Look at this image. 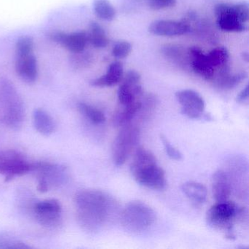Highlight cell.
I'll return each mask as SVG.
<instances>
[{
    "label": "cell",
    "instance_id": "27",
    "mask_svg": "<svg viewBox=\"0 0 249 249\" xmlns=\"http://www.w3.org/2000/svg\"><path fill=\"white\" fill-rule=\"evenodd\" d=\"M32 246L10 233H0V249H31Z\"/></svg>",
    "mask_w": 249,
    "mask_h": 249
},
{
    "label": "cell",
    "instance_id": "2",
    "mask_svg": "<svg viewBox=\"0 0 249 249\" xmlns=\"http://www.w3.org/2000/svg\"><path fill=\"white\" fill-rule=\"evenodd\" d=\"M130 171L137 183L154 190H163L167 186L165 173L157 163L151 151L143 147L135 150Z\"/></svg>",
    "mask_w": 249,
    "mask_h": 249
},
{
    "label": "cell",
    "instance_id": "31",
    "mask_svg": "<svg viewBox=\"0 0 249 249\" xmlns=\"http://www.w3.org/2000/svg\"><path fill=\"white\" fill-rule=\"evenodd\" d=\"M162 52L167 57L178 62L179 59H184L185 52L179 46L166 45L162 48Z\"/></svg>",
    "mask_w": 249,
    "mask_h": 249
},
{
    "label": "cell",
    "instance_id": "8",
    "mask_svg": "<svg viewBox=\"0 0 249 249\" xmlns=\"http://www.w3.org/2000/svg\"><path fill=\"white\" fill-rule=\"evenodd\" d=\"M34 162H30L25 156L12 149L0 150V174L9 181L18 176L33 173Z\"/></svg>",
    "mask_w": 249,
    "mask_h": 249
},
{
    "label": "cell",
    "instance_id": "16",
    "mask_svg": "<svg viewBox=\"0 0 249 249\" xmlns=\"http://www.w3.org/2000/svg\"><path fill=\"white\" fill-rule=\"evenodd\" d=\"M212 192L216 202H224L230 198L231 193V180L224 170H217L213 175Z\"/></svg>",
    "mask_w": 249,
    "mask_h": 249
},
{
    "label": "cell",
    "instance_id": "33",
    "mask_svg": "<svg viewBox=\"0 0 249 249\" xmlns=\"http://www.w3.org/2000/svg\"><path fill=\"white\" fill-rule=\"evenodd\" d=\"M232 7L237 19L243 24H246L249 21V5L246 2H242L232 5Z\"/></svg>",
    "mask_w": 249,
    "mask_h": 249
},
{
    "label": "cell",
    "instance_id": "17",
    "mask_svg": "<svg viewBox=\"0 0 249 249\" xmlns=\"http://www.w3.org/2000/svg\"><path fill=\"white\" fill-rule=\"evenodd\" d=\"M124 67L119 61L112 62L105 75L91 81V86L95 87H110L120 84L123 78Z\"/></svg>",
    "mask_w": 249,
    "mask_h": 249
},
{
    "label": "cell",
    "instance_id": "13",
    "mask_svg": "<svg viewBox=\"0 0 249 249\" xmlns=\"http://www.w3.org/2000/svg\"><path fill=\"white\" fill-rule=\"evenodd\" d=\"M187 53L195 73L207 81L213 80L215 76V68L210 65L203 51L200 48L193 46L189 48Z\"/></svg>",
    "mask_w": 249,
    "mask_h": 249
},
{
    "label": "cell",
    "instance_id": "7",
    "mask_svg": "<svg viewBox=\"0 0 249 249\" xmlns=\"http://www.w3.org/2000/svg\"><path fill=\"white\" fill-rule=\"evenodd\" d=\"M140 129L132 122L122 126L112 145V158L116 166H122L139 142Z\"/></svg>",
    "mask_w": 249,
    "mask_h": 249
},
{
    "label": "cell",
    "instance_id": "36",
    "mask_svg": "<svg viewBox=\"0 0 249 249\" xmlns=\"http://www.w3.org/2000/svg\"><path fill=\"white\" fill-rule=\"evenodd\" d=\"M242 58H243V60L246 61V62H249V53H246V52L242 53Z\"/></svg>",
    "mask_w": 249,
    "mask_h": 249
},
{
    "label": "cell",
    "instance_id": "25",
    "mask_svg": "<svg viewBox=\"0 0 249 249\" xmlns=\"http://www.w3.org/2000/svg\"><path fill=\"white\" fill-rule=\"evenodd\" d=\"M207 59L211 66L215 69H220L227 65L229 60V52L226 48L220 46L215 48L206 54Z\"/></svg>",
    "mask_w": 249,
    "mask_h": 249
},
{
    "label": "cell",
    "instance_id": "19",
    "mask_svg": "<svg viewBox=\"0 0 249 249\" xmlns=\"http://www.w3.org/2000/svg\"><path fill=\"white\" fill-rule=\"evenodd\" d=\"M247 78L248 73L244 71L231 75L230 72V68L226 65L218 70V73L215 78V84L223 89H232Z\"/></svg>",
    "mask_w": 249,
    "mask_h": 249
},
{
    "label": "cell",
    "instance_id": "20",
    "mask_svg": "<svg viewBox=\"0 0 249 249\" xmlns=\"http://www.w3.org/2000/svg\"><path fill=\"white\" fill-rule=\"evenodd\" d=\"M33 124L36 130L44 136H50L56 129V124L53 118L43 108L35 110L33 113Z\"/></svg>",
    "mask_w": 249,
    "mask_h": 249
},
{
    "label": "cell",
    "instance_id": "10",
    "mask_svg": "<svg viewBox=\"0 0 249 249\" xmlns=\"http://www.w3.org/2000/svg\"><path fill=\"white\" fill-rule=\"evenodd\" d=\"M176 98L181 106L182 114L192 119H212L211 115L205 113V100L196 91L192 89L180 90L176 93Z\"/></svg>",
    "mask_w": 249,
    "mask_h": 249
},
{
    "label": "cell",
    "instance_id": "28",
    "mask_svg": "<svg viewBox=\"0 0 249 249\" xmlns=\"http://www.w3.org/2000/svg\"><path fill=\"white\" fill-rule=\"evenodd\" d=\"M70 58L71 66L75 69H83L87 68L92 63L93 57L90 53L84 52V51L78 53H72Z\"/></svg>",
    "mask_w": 249,
    "mask_h": 249
},
{
    "label": "cell",
    "instance_id": "15",
    "mask_svg": "<svg viewBox=\"0 0 249 249\" xmlns=\"http://www.w3.org/2000/svg\"><path fill=\"white\" fill-rule=\"evenodd\" d=\"M16 72L24 82L33 84L38 76V65L34 53L16 57Z\"/></svg>",
    "mask_w": 249,
    "mask_h": 249
},
{
    "label": "cell",
    "instance_id": "21",
    "mask_svg": "<svg viewBox=\"0 0 249 249\" xmlns=\"http://www.w3.org/2000/svg\"><path fill=\"white\" fill-rule=\"evenodd\" d=\"M141 107V98L127 106H122L120 109L114 113L113 123L114 126H122L131 123L138 116Z\"/></svg>",
    "mask_w": 249,
    "mask_h": 249
},
{
    "label": "cell",
    "instance_id": "11",
    "mask_svg": "<svg viewBox=\"0 0 249 249\" xmlns=\"http://www.w3.org/2000/svg\"><path fill=\"white\" fill-rule=\"evenodd\" d=\"M217 26L220 30L230 33H242L246 30V24L240 22L233 10L232 5L218 4L215 7Z\"/></svg>",
    "mask_w": 249,
    "mask_h": 249
},
{
    "label": "cell",
    "instance_id": "18",
    "mask_svg": "<svg viewBox=\"0 0 249 249\" xmlns=\"http://www.w3.org/2000/svg\"><path fill=\"white\" fill-rule=\"evenodd\" d=\"M144 94L141 83H132L122 80L118 89V101L121 106H127L140 100Z\"/></svg>",
    "mask_w": 249,
    "mask_h": 249
},
{
    "label": "cell",
    "instance_id": "9",
    "mask_svg": "<svg viewBox=\"0 0 249 249\" xmlns=\"http://www.w3.org/2000/svg\"><path fill=\"white\" fill-rule=\"evenodd\" d=\"M33 213L37 223L46 228H56L62 223V205L56 199H45L36 202L33 205Z\"/></svg>",
    "mask_w": 249,
    "mask_h": 249
},
{
    "label": "cell",
    "instance_id": "4",
    "mask_svg": "<svg viewBox=\"0 0 249 249\" xmlns=\"http://www.w3.org/2000/svg\"><path fill=\"white\" fill-rule=\"evenodd\" d=\"M246 214L243 208H239L234 202L227 200L216 202L210 208L206 214L208 225L225 233L227 238L234 240V224L236 220Z\"/></svg>",
    "mask_w": 249,
    "mask_h": 249
},
{
    "label": "cell",
    "instance_id": "22",
    "mask_svg": "<svg viewBox=\"0 0 249 249\" xmlns=\"http://www.w3.org/2000/svg\"><path fill=\"white\" fill-rule=\"evenodd\" d=\"M181 189L186 197L195 205H202L206 201L208 190L199 182H186L182 185Z\"/></svg>",
    "mask_w": 249,
    "mask_h": 249
},
{
    "label": "cell",
    "instance_id": "32",
    "mask_svg": "<svg viewBox=\"0 0 249 249\" xmlns=\"http://www.w3.org/2000/svg\"><path fill=\"white\" fill-rule=\"evenodd\" d=\"M160 140H161V142H162L166 154L170 159L176 160V161H180V160L183 159V154L177 148H175L174 146L172 145L170 141H168V139L164 135H160Z\"/></svg>",
    "mask_w": 249,
    "mask_h": 249
},
{
    "label": "cell",
    "instance_id": "34",
    "mask_svg": "<svg viewBox=\"0 0 249 249\" xmlns=\"http://www.w3.org/2000/svg\"><path fill=\"white\" fill-rule=\"evenodd\" d=\"M177 0H147L148 7L154 11L173 8L176 5Z\"/></svg>",
    "mask_w": 249,
    "mask_h": 249
},
{
    "label": "cell",
    "instance_id": "26",
    "mask_svg": "<svg viewBox=\"0 0 249 249\" xmlns=\"http://www.w3.org/2000/svg\"><path fill=\"white\" fill-rule=\"evenodd\" d=\"M78 108L81 114L94 124H100L106 122V118L104 113L90 105L80 103L78 105Z\"/></svg>",
    "mask_w": 249,
    "mask_h": 249
},
{
    "label": "cell",
    "instance_id": "1",
    "mask_svg": "<svg viewBox=\"0 0 249 249\" xmlns=\"http://www.w3.org/2000/svg\"><path fill=\"white\" fill-rule=\"evenodd\" d=\"M77 218L83 230L97 232L107 225L116 213L117 202L106 192L98 189H83L75 195Z\"/></svg>",
    "mask_w": 249,
    "mask_h": 249
},
{
    "label": "cell",
    "instance_id": "5",
    "mask_svg": "<svg viewBox=\"0 0 249 249\" xmlns=\"http://www.w3.org/2000/svg\"><path fill=\"white\" fill-rule=\"evenodd\" d=\"M156 221L154 210L140 201H132L125 206L121 213L122 227L129 232L138 234L146 231Z\"/></svg>",
    "mask_w": 249,
    "mask_h": 249
},
{
    "label": "cell",
    "instance_id": "29",
    "mask_svg": "<svg viewBox=\"0 0 249 249\" xmlns=\"http://www.w3.org/2000/svg\"><path fill=\"white\" fill-rule=\"evenodd\" d=\"M34 40L30 36L18 39L16 44V57L34 53Z\"/></svg>",
    "mask_w": 249,
    "mask_h": 249
},
{
    "label": "cell",
    "instance_id": "3",
    "mask_svg": "<svg viewBox=\"0 0 249 249\" xmlns=\"http://www.w3.org/2000/svg\"><path fill=\"white\" fill-rule=\"evenodd\" d=\"M0 104L3 123L13 130H20L25 119V107L19 93L9 80L0 81Z\"/></svg>",
    "mask_w": 249,
    "mask_h": 249
},
{
    "label": "cell",
    "instance_id": "35",
    "mask_svg": "<svg viewBox=\"0 0 249 249\" xmlns=\"http://www.w3.org/2000/svg\"><path fill=\"white\" fill-rule=\"evenodd\" d=\"M249 100V85L246 86L237 96L236 100L240 103H244Z\"/></svg>",
    "mask_w": 249,
    "mask_h": 249
},
{
    "label": "cell",
    "instance_id": "37",
    "mask_svg": "<svg viewBox=\"0 0 249 249\" xmlns=\"http://www.w3.org/2000/svg\"><path fill=\"white\" fill-rule=\"evenodd\" d=\"M128 1H130V2H133V3H141V2H143L145 0H128Z\"/></svg>",
    "mask_w": 249,
    "mask_h": 249
},
{
    "label": "cell",
    "instance_id": "6",
    "mask_svg": "<svg viewBox=\"0 0 249 249\" xmlns=\"http://www.w3.org/2000/svg\"><path fill=\"white\" fill-rule=\"evenodd\" d=\"M33 173H36L37 190L41 193L61 187L70 179L68 167L56 163L36 161Z\"/></svg>",
    "mask_w": 249,
    "mask_h": 249
},
{
    "label": "cell",
    "instance_id": "14",
    "mask_svg": "<svg viewBox=\"0 0 249 249\" xmlns=\"http://www.w3.org/2000/svg\"><path fill=\"white\" fill-rule=\"evenodd\" d=\"M148 31L155 36L162 37H176L183 36L190 31V27L184 21L173 20H157L153 21Z\"/></svg>",
    "mask_w": 249,
    "mask_h": 249
},
{
    "label": "cell",
    "instance_id": "30",
    "mask_svg": "<svg viewBox=\"0 0 249 249\" xmlns=\"http://www.w3.org/2000/svg\"><path fill=\"white\" fill-rule=\"evenodd\" d=\"M132 50V47L130 43L126 40H120L113 46L112 56L118 59H124L130 54Z\"/></svg>",
    "mask_w": 249,
    "mask_h": 249
},
{
    "label": "cell",
    "instance_id": "24",
    "mask_svg": "<svg viewBox=\"0 0 249 249\" xmlns=\"http://www.w3.org/2000/svg\"><path fill=\"white\" fill-rule=\"evenodd\" d=\"M93 10L96 17L104 21H113L116 18V9L109 0H94Z\"/></svg>",
    "mask_w": 249,
    "mask_h": 249
},
{
    "label": "cell",
    "instance_id": "12",
    "mask_svg": "<svg viewBox=\"0 0 249 249\" xmlns=\"http://www.w3.org/2000/svg\"><path fill=\"white\" fill-rule=\"evenodd\" d=\"M52 41L61 45L71 53H78L85 50L88 43V37L86 32L67 33L63 32H53L49 35Z\"/></svg>",
    "mask_w": 249,
    "mask_h": 249
},
{
    "label": "cell",
    "instance_id": "23",
    "mask_svg": "<svg viewBox=\"0 0 249 249\" xmlns=\"http://www.w3.org/2000/svg\"><path fill=\"white\" fill-rule=\"evenodd\" d=\"M88 43L96 49H104L108 45L109 40L103 27L96 21L90 23L89 30L87 33Z\"/></svg>",
    "mask_w": 249,
    "mask_h": 249
}]
</instances>
